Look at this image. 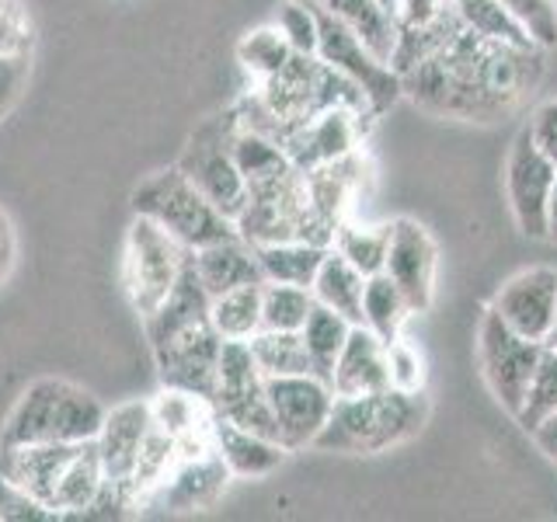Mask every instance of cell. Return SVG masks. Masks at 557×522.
Listing matches in <instances>:
<instances>
[{
  "label": "cell",
  "mask_w": 557,
  "mask_h": 522,
  "mask_svg": "<svg viewBox=\"0 0 557 522\" xmlns=\"http://www.w3.org/2000/svg\"><path fill=\"white\" fill-rule=\"evenodd\" d=\"M540 77L536 46H512L463 28L429 60L400 74V87L425 112L492 122L516 109Z\"/></svg>",
  "instance_id": "1"
},
{
  "label": "cell",
  "mask_w": 557,
  "mask_h": 522,
  "mask_svg": "<svg viewBox=\"0 0 557 522\" xmlns=\"http://www.w3.org/2000/svg\"><path fill=\"white\" fill-rule=\"evenodd\" d=\"M425 418L429 405L422 394H405L394 387L356 397L335 394V405H331V414L313 446L327 452H383L418 435Z\"/></svg>",
  "instance_id": "2"
},
{
  "label": "cell",
  "mask_w": 557,
  "mask_h": 522,
  "mask_svg": "<svg viewBox=\"0 0 557 522\" xmlns=\"http://www.w3.org/2000/svg\"><path fill=\"white\" fill-rule=\"evenodd\" d=\"M104 422L101 400L66 380H39L8 418L4 446L28 443H91Z\"/></svg>",
  "instance_id": "3"
},
{
  "label": "cell",
  "mask_w": 557,
  "mask_h": 522,
  "mask_svg": "<svg viewBox=\"0 0 557 522\" xmlns=\"http://www.w3.org/2000/svg\"><path fill=\"white\" fill-rule=\"evenodd\" d=\"M136 216H147L157 226L182 240L188 251H199L206 244L223 240L237 234V226L231 216H223L220 209L209 202L202 191L188 182V174L182 167L153 174L150 182H144L133 196Z\"/></svg>",
  "instance_id": "4"
},
{
  "label": "cell",
  "mask_w": 557,
  "mask_h": 522,
  "mask_svg": "<svg viewBox=\"0 0 557 522\" xmlns=\"http://www.w3.org/2000/svg\"><path fill=\"white\" fill-rule=\"evenodd\" d=\"M191 251L182 240H174L164 226L147 216H136L126 234V251H122V283H126L129 303L144 313L157 310L174 283L182 278Z\"/></svg>",
  "instance_id": "5"
},
{
  "label": "cell",
  "mask_w": 557,
  "mask_h": 522,
  "mask_svg": "<svg viewBox=\"0 0 557 522\" xmlns=\"http://www.w3.org/2000/svg\"><path fill=\"white\" fill-rule=\"evenodd\" d=\"M310 4H313V0H310ZM313 8H318V4H313ZM318 22H321L318 60L327 63L331 70H338V74H345L366 95L370 112L383 115L400 95H405V87H400V74L391 63H383L376 52L366 49L359 35L352 28H345L338 17H331L327 11L318 8Z\"/></svg>",
  "instance_id": "6"
},
{
  "label": "cell",
  "mask_w": 557,
  "mask_h": 522,
  "mask_svg": "<svg viewBox=\"0 0 557 522\" xmlns=\"http://www.w3.org/2000/svg\"><path fill=\"white\" fill-rule=\"evenodd\" d=\"M478 356H481L487 387H492V394L516 414L522 408V397L530 390L536 362L544 356V341L522 338L495 310H487L478 327Z\"/></svg>",
  "instance_id": "7"
},
{
  "label": "cell",
  "mask_w": 557,
  "mask_h": 522,
  "mask_svg": "<svg viewBox=\"0 0 557 522\" xmlns=\"http://www.w3.org/2000/svg\"><path fill=\"white\" fill-rule=\"evenodd\" d=\"M226 129H231V115L213 119L209 126H202L196 136H191V144H188L178 167L223 216L237 220L244 202H248V182H244L240 167L231 157V147H226Z\"/></svg>",
  "instance_id": "8"
},
{
  "label": "cell",
  "mask_w": 557,
  "mask_h": 522,
  "mask_svg": "<svg viewBox=\"0 0 557 522\" xmlns=\"http://www.w3.org/2000/svg\"><path fill=\"white\" fill-rule=\"evenodd\" d=\"M557 182V164L533 144L530 129L516 136L505 164V191H509V209L516 226L533 240H547V206Z\"/></svg>",
  "instance_id": "9"
},
{
  "label": "cell",
  "mask_w": 557,
  "mask_h": 522,
  "mask_svg": "<svg viewBox=\"0 0 557 522\" xmlns=\"http://www.w3.org/2000/svg\"><path fill=\"white\" fill-rule=\"evenodd\" d=\"M265 397L278 425V443L286 449H304L321 435L331 405H335V387L318 373L272 376L265 380Z\"/></svg>",
  "instance_id": "10"
},
{
  "label": "cell",
  "mask_w": 557,
  "mask_h": 522,
  "mask_svg": "<svg viewBox=\"0 0 557 522\" xmlns=\"http://www.w3.org/2000/svg\"><path fill=\"white\" fill-rule=\"evenodd\" d=\"M394 28L397 42L391 52V66L397 74H408L435 49H443L453 35H460L463 22L453 0H394Z\"/></svg>",
  "instance_id": "11"
},
{
  "label": "cell",
  "mask_w": 557,
  "mask_h": 522,
  "mask_svg": "<svg viewBox=\"0 0 557 522\" xmlns=\"http://www.w3.org/2000/svg\"><path fill=\"white\" fill-rule=\"evenodd\" d=\"M220 345L223 338L216 335L213 321L196 324L182 331L178 338L153 348L157 373H161L164 387H178L188 394H199L213 400L216 394V365H220Z\"/></svg>",
  "instance_id": "12"
},
{
  "label": "cell",
  "mask_w": 557,
  "mask_h": 522,
  "mask_svg": "<svg viewBox=\"0 0 557 522\" xmlns=\"http://www.w3.org/2000/svg\"><path fill=\"white\" fill-rule=\"evenodd\" d=\"M435 240L418 220L400 216L391 223V248L383 272L394 278V286L405 293L411 313H425L432 307L435 289Z\"/></svg>",
  "instance_id": "13"
},
{
  "label": "cell",
  "mask_w": 557,
  "mask_h": 522,
  "mask_svg": "<svg viewBox=\"0 0 557 522\" xmlns=\"http://www.w3.org/2000/svg\"><path fill=\"white\" fill-rule=\"evenodd\" d=\"M84 443H28V446H4L0 452V477H8L14 487H22L49 512H57L60 484L74 463ZM63 519V515H60Z\"/></svg>",
  "instance_id": "14"
},
{
  "label": "cell",
  "mask_w": 557,
  "mask_h": 522,
  "mask_svg": "<svg viewBox=\"0 0 557 522\" xmlns=\"http://www.w3.org/2000/svg\"><path fill=\"white\" fill-rule=\"evenodd\" d=\"M492 310L530 341H547L557 318V272L527 269L512 275L495 296Z\"/></svg>",
  "instance_id": "15"
},
{
  "label": "cell",
  "mask_w": 557,
  "mask_h": 522,
  "mask_svg": "<svg viewBox=\"0 0 557 522\" xmlns=\"http://www.w3.org/2000/svg\"><path fill=\"white\" fill-rule=\"evenodd\" d=\"M150 428H153L150 400H129V405H119L112 411H104V422L95 435L98 457L104 467V481L126 484L133 492L129 481H133V470H136V457H139V446H144Z\"/></svg>",
  "instance_id": "16"
},
{
  "label": "cell",
  "mask_w": 557,
  "mask_h": 522,
  "mask_svg": "<svg viewBox=\"0 0 557 522\" xmlns=\"http://www.w3.org/2000/svg\"><path fill=\"white\" fill-rule=\"evenodd\" d=\"M359 119L362 112L352 109H327L321 115H313L304 122L300 129H293L286 136V153L289 161L300 171H313L324 164H335L342 157H348L359 144Z\"/></svg>",
  "instance_id": "17"
},
{
  "label": "cell",
  "mask_w": 557,
  "mask_h": 522,
  "mask_svg": "<svg viewBox=\"0 0 557 522\" xmlns=\"http://www.w3.org/2000/svg\"><path fill=\"white\" fill-rule=\"evenodd\" d=\"M331 387L338 397L376 394L391 387L387 376V345H383L366 324H352L342 352L331 365Z\"/></svg>",
  "instance_id": "18"
},
{
  "label": "cell",
  "mask_w": 557,
  "mask_h": 522,
  "mask_svg": "<svg viewBox=\"0 0 557 522\" xmlns=\"http://www.w3.org/2000/svg\"><path fill=\"white\" fill-rule=\"evenodd\" d=\"M226 481H231V470L220 460V452L206 449L199 457L178 460V467L171 470L168 481L157 487V495H161L164 505L174 512L209 509V505H216L220 495L226 492Z\"/></svg>",
  "instance_id": "19"
},
{
  "label": "cell",
  "mask_w": 557,
  "mask_h": 522,
  "mask_svg": "<svg viewBox=\"0 0 557 522\" xmlns=\"http://www.w3.org/2000/svg\"><path fill=\"white\" fill-rule=\"evenodd\" d=\"M191 269H196L199 283L206 286L209 296L265 283L255 248L240 234H231L223 240L206 244V248H199V251H191Z\"/></svg>",
  "instance_id": "20"
},
{
  "label": "cell",
  "mask_w": 557,
  "mask_h": 522,
  "mask_svg": "<svg viewBox=\"0 0 557 522\" xmlns=\"http://www.w3.org/2000/svg\"><path fill=\"white\" fill-rule=\"evenodd\" d=\"M213 449L220 452V460L231 470V477H265L272 470L283 467L286 460V446L269 435L248 432L226 418L213 422Z\"/></svg>",
  "instance_id": "21"
},
{
  "label": "cell",
  "mask_w": 557,
  "mask_h": 522,
  "mask_svg": "<svg viewBox=\"0 0 557 522\" xmlns=\"http://www.w3.org/2000/svg\"><path fill=\"white\" fill-rule=\"evenodd\" d=\"M209 303H213V296H209L206 286L199 283V275H196V269H191V258H188L182 278L168 293V300L144 318L147 321L150 348L164 345L171 338H178L182 331H188V327L206 324L209 321Z\"/></svg>",
  "instance_id": "22"
},
{
  "label": "cell",
  "mask_w": 557,
  "mask_h": 522,
  "mask_svg": "<svg viewBox=\"0 0 557 522\" xmlns=\"http://www.w3.org/2000/svg\"><path fill=\"white\" fill-rule=\"evenodd\" d=\"M362 289H366V275L348 258L327 248L318 275H313V286H310L313 300L327 310L342 313L345 321L362 324Z\"/></svg>",
  "instance_id": "23"
},
{
  "label": "cell",
  "mask_w": 557,
  "mask_h": 522,
  "mask_svg": "<svg viewBox=\"0 0 557 522\" xmlns=\"http://www.w3.org/2000/svg\"><path fill=\"white\" fill-rule=\"evenodd\" d=\"M321 11L331 17H338L345 28H352L362 46L376 52L383 63H391V52L397 42V28H394V14L380 4V0H313Z\"/></svg>",
  "instance_id": "24"
},
{
  "label": "cell",
  "mask_w": 557,
  "mask_h": 522,
  "mask_svg": "<svg viewBox=\"0 0 557 522\" xmlns=\"http://www.w3.org/2000/svg\"><path fill=\"white\" fill-rule=\"evenodd\" d=\"M265 283H289V286H313L327 248L310 240H275V244H251Z\"/></svg>",
  "instance_id": "25"
},
{
  "label": "cell",
  "mask_w": 557,
  "mask_h": 522,
  "mask_svg": "<svg viewBox=\"0 0 557 522\" xmlns=\"http://www.w3.org/2000/svg\"><path fill=\"white\" fill-rule=\"evenodd\" d=\"M411 318V307L405 300V293L394 286V278L387 272L366 275V289H362V324L373 331V335L387 345L400 338V327Z\"/></svg>",
  "instance_id": "26"
},
{
  "label": "cell",
  "mask_w": 557,
  "mask_h": 522,
  "mask_svg": "<svg viewBox=\"0 0 557 522\" xmlns=\"http://www.w3.org/2000/svg\"><path fill=\"white\" fill-rule=\"evenodd\" d=\"M251 352H255V362H258V370L265 380L318 373V365H313L300 331H265L261 327L251 338Z\"/></svg>",
  "instance_id": "27"
},
{
  "label": "cell",
  "mask_w": 557,
  "mask_h": 522,
  "mask_svg": "<svg viewBox=\"0 0 557 522\" xmlns=\"http://www.w3.org/2000/svg\"><path fill=\"white\" fill-rule=\"evenodd\" d=\"M209 321H213L220 338L251 341L261 331V283L213 296V303H209Z\"/></svg>",
  "instance_id": "28"
},
{
  "label": "cell",
  "mask_w": 557,
  "mask_h": 522,
  "mask_svg": "<svg viewBox=\"0 0 557 522\" xmlns=\"http://www.w3.org/2000/svg\"><path fill=\"white\" fill-rule=\"evenodd\" d=\"M391 248V223L387 226H356V223H338L335 237H331V251L348 258L362 275L383 272Z\"/></svg>",
  "instance_id": "29"
},
{
  "label": "cell",
  "mask_w": 557,
  "mask_h": 522,
  "mask_svg": "<svg viewBox=\"0 0 557 522\" xmlns=\"http://www.w3.org/2000/svg\"><path fill=\"white\" fill-rule=\"evenodd\" d=\"M348 331H352V321H345L342 313L327 310L321 303H313V310L307 313V324L300 327L304 335V345L307 352L313 359V365H318V373L331 383V365H335L342 345L348 338Z\"/></svg>",
  "instance_id": "30"
},
{
  "label": "cell",
  "mask_w": 557,
  "mask_h": 522,
  "mask_svg": "<svg viewBox=\"0 0 557 522\" xmlns=\"http://www.w3.org/2000/svg\"><path fill=\"white\" fill-rule=\"evenodd\" d=\"M313 293L289 283H261V327L265 331H300L313 310Z\"/></svg>",
  "instance_id": "31"
},
{
  "label": "cell",
  "mask_w": 557,
  "mask_h": 522,
  "mask_svg": "<svg viewBox=\"0 0 557 522\" xmlns=\"http://www.w3.org/2000/svg\"><path fill=\"white\" fill-rule=\"evenodd\" d=\"M178 467V443L171 439L164 428H150L144 446H139V457H136V470H133V492L136 498L144 501L147 495H153L157 487L168 481L171 470Z\"/></svg>",
  "instance_id": "32"
},
{
  "label": "cell",
  "mask_w": 557,
  "mask_h": 522,
  "mask_svg": "<svg viewBox=\"0 0 557 522\" xmlns=\"http://www.w3.org/2000/svg\"><path fill=\"white\" fill-rule=\"evenodd\" d=\"M258 387H265V376H261L251 341H237V338H223L220 345V365H216V394L213 400L223 397H240L251 394Z\"/></svg>",
  "instance_id": "33"
},
{
  "label": "cell",
  "mask_w": 557,
  "mask_h": 522,
  "mask_svg": "<svg viewBox=\"0 0 557 522\" xmlns=\"http://www.w3.org/2000/svg\"><path fill=\"white\" fill-rule=\"evenodd\" d=\"M237 60L258 84H265L269 77H275L278 70L293 60V49L283 39V32H278L275 25H265V28H255V32L244 35L240 46H237Z\"/></svg>",
  "instance_id": "34"
},
{
  "label": "cell",
  "mask_w": 557,
  "mask_h": 522,
  "mask_svg": "<svg viewBox=\"0 0 557 522\" xmlns=\"http://www.w3.org/2000/svg\"><path fill=\"white\" fill-rule=\"evenodd\" d=\"M453 8H457L463 28L484 35V39H498V42H512V46H533L530 35L512 22L509 11L502 8V0H453Z\"/></svg>",
  "instance_id": "35"
},
{
  "label": "cell",
  "mask_w": 557,
  "mask_h": 522,
  "mask_svg": "<svg viewBox=\"0 0 557 522\" xmlns=\"http://www.w3.org/2000/svg\"><path fill=\"white\" fill-rule=\"evenodd\" d=\"M550 411H557V348L544 345V356L536 362V373L530 380V390L522 397V408L516 411V418H519V425L530 432L536 422H544Z\"/></svg>",
  "instance_id": "36"
},
{
  "label": "cell",
  "mask_w": 557,
  "mask_h": 522,
  "mask_svg": "<svg viewBox=\"0 0 557 522\" xmlns=\"http://www.w3.org/2000/svg\"><path fill=\"white\" fill-rule=\"evenodd\" d=\"M275 28L283 32V39L289 42L296 57H318L321 22H318V8L310 0H289V4H283V11L275 17Z\"/></svg>",
  "instance_id": "37"
},
{
  "label": "cell",
  "mask_w": 557,
  "mask_h": 522,
  "mask_svg": "<svg viewBox=\"0 0 557 522\" xmlns=\"http://www.w3.org/2000/svg\"><path fill=\"white\" fill-rule=\"evenodd\" d=\"M502 8L530 35L533 46H557V0H502Z\"/></svg>",
  "instance_id": "38"
},
{
  "label": "cell",
  "mask_w": 557,
  "mask_h": 522,
  "mask_svg": "<svg viewBox=\"0 0 557 522\" xmlns=\"http://www.w3.org/2000/svg\"><path fill=\"white\" fill-rule=\"evenodd\" d=\"M387 376H391V387L394 390H405V394H422L425 387V362L422 352L405 341V338H394L387 341Z\"/></svg>",
  "instance_id": "39"
},
{
  "label": "cell",
  "mask_w": 557,
  "mask_h": 522,
  "mask_svg": "<svg viewBox=\"0 0 557 522\" xmlns=\"http://www.w3.org/2000/svg\"><path fill=\"white\" fill-rule=\"evenodd\" d=\"M35 28L22 0H0V57H28Z\"/></svg>",
  "instance_id": "40"
},
{
  "label": "cell",
  "mask_w": 557,
  "mask_h": 522,
  "mask_svg": "<svg viewBox=\"0 0 557 522\" xmlns=\"http://www.w3.org/2000/svg\"><path fill=\"white\" fill-rule=\"evenodd\" d=\"M49 519L60 515L49 512L32 495H25L22 487H14L8 477H0V522H49Z\"/></svg>",
  "instance_id": "41"
},
{
  "label": "cell",
  "mask_w": 557,
  "mask_h": 522,
  "mask_svg": "<svg viewBox=\"0 0 557 522\" xmlns=\"http://www.w3.org/2000/svg\"><path fill=\"white\" fill-rule=\"evenodd\" d=\"M25 80H28V57H0V119L22 98Z\"/></svg>",
  "instance_id": "42"
},
{
  "label": "cell",
  "mask_w": 557,
  "mask_h": 522,
  "mask_svg": "<svg viewBox=\"0 0 557 522\" xmlns=\"http://www.w3.org/2000/svg\"><path fill=\"white\" fill-rule=\"evenodd\" d=\"M527 129H530V136H533V144L557 164V98H550V101L540 104V109L533 112V119H530V126H527Z\"/></svg>",
  "instance_id": "43"
},
{
  "label": "cell",
  "mask_w": 557,
  "mask_h": 522,
  "mask_svg": "<svg viewBox=\"0 0 557 522\" xmlns=\"http://www.w3.org/2000/svg\"><path fill=\"white\" fill-rule=\"evenodd\" d=\"M530 435H533V443L540 446V452H547V457L557 463V411H550L544 422H536L530 428Z\"/></svg>",
  "instance_id": "44"
},
{
  "label": "cell",
  "mask_w": 557,
  "mask_h": 522,
  "mask_svg": "<svg viewBox=\"0 0 557 522\" xmlns=\"http://www.w3.org/2000/svg\"><path fill=\"white\" fill-rule=\"evenodd\" d=\"M14 254H17V244H14V226L11 220L0 213V283L11 275L14 269Z\"/></svg>",
  "instance_id": "45"
},
{
  "label": "cell",
  "mask_w": 557,
  "mask_h": 522,
  "mask_svg": "<svg viewBox=\"0 0 557 522\" xmlns=\"http://www.w3.org/2000/svg\"><path fill=\"white\" fill-rule=\"evenodd\" d=\"M547 240H557V182H554L550 206H547Z\"/></svg>",
  "instance_id": "46"
},
{
  "label": "cell",
  "mask_w": 557,
  "mask_h": 522,
  "mask_svg": "<svg viewBox=\"0 0 557 522\" xmlns=\"http://www.w3.org/2000/svg\"><path fill=\"white\" fill-rule=\"evenodd\" d=\"M544 345L557 348V318H554V327H550V335H547V341H544Z\"/></svg>",
  "instance_id": "47"
},
{
  "label": "cell",
  "mask_w": 557,
  "mask_h": 522,
  "mask_svg": "<svg viewBox=\"0 0 557 522\" xmlns=\"http://www.w3.org/2000/svg\"><path fill=\"white\" fill-rule=\"evenodd\" d=\"M380 4H383V8H387V11L394 14V0H380Z\"/></svg>",
  "instance_id": "48"
}]
</instances>
